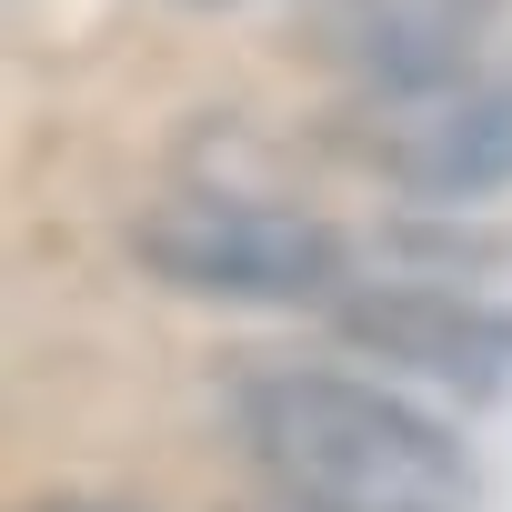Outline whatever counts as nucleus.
<instances>
[{"mask_svg":"<svg viewBox=\"0 0 512 512\" xmlns=\"http://www.w3.org/2000/svg\"><path fill=\"white\" fill-rule=\"evenodd\" d=\"M131 262L161 292L251 302V312H332L362 282L352 241L322 211H292V201H262V191H161L131 221Z\"/></svg>","mask_w":512,"mask_h":512,"instance_id":"nucleus-2","label":"nucleus"},{"mask_svg":"<svg viewBox=\"0 0 512 512\" xmlns=\"http://www.w3.org/2000/svg\"><path fill=\"white\" fill-rule=\"evenodd\" d=\"M231 432L282 512H472V452L412 392L272 362L231 392Z\"/></svg>","mask_w":512,"mask_h":512,"instance_id":"nucleus-1","label":"nucleus"},{"mask_svg":"<svg viewBox=\"0 0 512 512\" xmlns=\"http://www.w3.org/2000/svg\"><path fill=\"white\" fill-rule=\"evenodd\" d=\"M31 512H151V502H121V492H61V502H31Z\"/></svg>","mask_w":512,"mask_h":512,"instance_id":"nucleus-6","label":"nucleus"},{"mask_svg":"<svg viewBox=\"0 0 512 512\" xmlns=\"http://www.w3.org/2000/svg\"><path fill=\"white\" fill-rule=\"evenodd\" d=\"M332 332L362 362H382L392 382L462 392V402L512 392V312L482 302V292H452V282H352L332 302Z\"/></svg>","mask_w":512,"mask_h":512,"instance_id":"nucleus-4","label":"nucleus"},{"mask_svg":"<svg viewBox=\"0 0 512 512\" xmlns=\"http://www.w3.org/2000/svg\"><path fill=\"white\" fill-rule=\"evenodd\" d=\"M302 11H312V51L352 81V101H392L482 71L512 0H302Z\"/></svg>","mask_w":512,"mask_h":512,"instance_id":"nucleus-5","label":"nucleus"},{"mask_svg":"<svg viewBox=\"0 0 512 512\" xmlns=\"http://www.w3.org/2000/svg\"><path fill=\"white\" fill-rule=\"evenodd\" d=\"M352 151L412 201H492V191H512V61L492 51L462 81L362 101Z\"/></svg>","mask_w":512,"mask_h":512,"instance_id":"nucleus-3","label":"nucleus"}]
</instances>
